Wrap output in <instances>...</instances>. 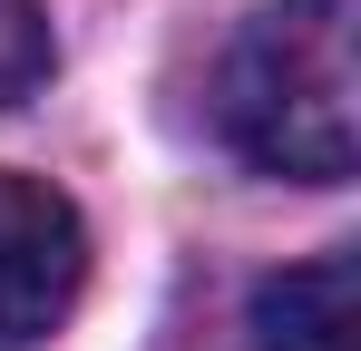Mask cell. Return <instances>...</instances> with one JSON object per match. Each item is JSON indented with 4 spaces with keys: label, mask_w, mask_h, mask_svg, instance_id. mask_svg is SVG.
Here are the masks:
<instances>
[{
    "label": "cell",
    "mask_w": 361,
    "mask_h": 351,
    "mask_svg": "<svg viewBox=\"0 0 361 351\" xmlns=\"http://www.w3.org/2000/svg\"><path fill=\"white\" fill-rule=\"evenodd\" d=\"M215 117L235 156L293 185H342L361 156V68H352V0H274L225 49Z\"/></svg>",
    "instance_id": "obj_1"
},
{
    "label": "cell",
    "mask_w": 361,
    "mask_h": 351,
    "mask_svg": "<svg viewBox=\"0 0 361 351\" xmlns=\"http://www.w3.org/2000/svg\"><path fill=\"white\" fill-rule=\"evenodd\" d=\"M88 283V225L49 176L0 166V351L49 342Z\"/></svg>",
    "instance_id": "obj_2"
},
{
    "label": "cell",
    "mask_w": 361,
    "mask_h": 351,
    "mask_svg": "<svg viewBox=\"0 0 361 351\" xmlns=\"http://www.w3.org/2000/svg\"><path fill=\"white\" fill-rule=\"evenodd\" d=\"M254 351H361V273L352 254H312L254 283Z\"/></svg>",
    "instance_id": "obj_3"
},
{
    "label": "cell",
    "mask_w": 361,
    "mask_h": 351,
    "mask_svg": "<svg viewBox=\"0 0 361 351\" xmlns=\"http://www.w3.org/2000/svg\"><path fill=\"white\" fill-rule=\"evenodd\" d=\"M49 78V20L39 0H0V108H20Z\"/></svg>",
    "instance_id": "obj_4"
}]
</instances>
